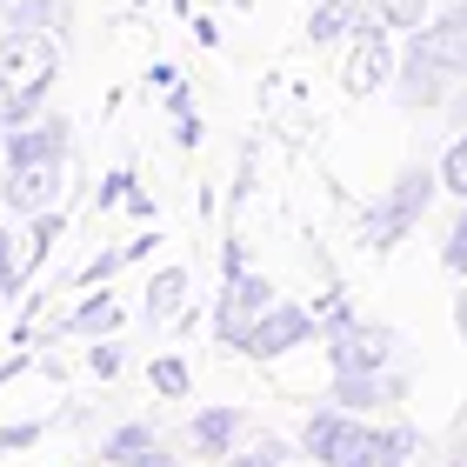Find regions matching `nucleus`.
Listing matches in <instances>:
<instances>
[{
  "label": "nucleus",
  "instance_id": "nucleus-1",
  "mask_svg": "<svg viewBox=\"0 0 467 467\" xmlns=\"http://www.w3.org/2000/svg\"><path fill=\"white\" fill-rule=\"evenodd\" d=\"M467 74V34L454 20H420L408 34V54H400V108H441L448 88Z\"/></svg>",
  "mask_w": 467,
  "mask_h": 467
},
{
  "label": "nucleus",
  "instance_id": "nucleus-2",
  "mask_svg": "<svg viewBox=\"0 0 467 467\" xmlns=\"http://www.w3.org/2000/svg\"><path fill=\"white\" fill-rule=\"evenodd\" d=\"M60 74V47L54 34H20V27H0V120L20 127L47 108V88Z\"/></svg>",
  "mask_w": 467,
  "mask_h": 467
},
{
  "label": "nucleus",
  "instance_id": "nucleus-3",
  "mask_svg": "<svg viewBox=\"0 0 467 467\" xmlns=\"http://www.w3.org/2000/svg\"><path fill=\"white\" fill-rule=\"evenodd\" d=\"M434 187H441V174H434V167H400L388 194H380V201H368V214H360V241H368L374 254L400 247V241H408V234L420 227V214H428Z\"/></svg>",
  "mask_w": 467,
  "mask_h": 467
},
{
  "label": "nucleus",
  "instance_id": "nucleus-4",
  "mask_svg": "<svg viewBox=\"0 0 467 467\" xmlns=\"http://www.w3.org/2000/svg\"><path fill=\"white\" fill-rule=\"evenodd\" d=\"M274 307V287L261 281V274H247V267H234L227 274V294H221V307H214V334L227 348H241L247 354V341H254V321Z\"/></svg>",
  "mask_w": 467,
  "mask_h": 467
},
{
  "label": "nucleus",
  "instance_id": "nucleus-5",
  "mask_svg": "<svg viewBox=\"0 0 467 467\" xmlns=\"http://www.w3.org/2000/svg\"><path fill=\"white\" fill-rule=\"evenodd\" d=\"M67 147H74L67 114H34V120L7 127V167H20V161H60L67 167Z\"/></svg>",
  "mask_w": 467,
  "mask_h": 467
},
{
  "label": "nucleus",
  "instance_id": "nucleus-6",
  "mask_svg": "<svg viewBox=\"0 0 467 467\" xmlns=\"http://www.w3.org/2000/svg\"><path fill=\"white\" fill-rule=\"evenodd\" d=\"M394 74V47H388V27L374 14H360V34H354V54H348V94H374L388 88Z\"/></svg>",
  "mask_w": 467,
  "mask_h": 467
},
{
  "label": "nucleus",
  "instance_id": "nucleus-7",
  "mask_svg": "<svg viewBox=\"0 0 467 467\" xmlns=\"http://www.w3.org/2000/svg\"><path fill=\"white\" fill-rule=\"evenodd\" d=\"M0 201H7V214H47V207L60 201V161H20V167H7Z\"/></svg>",
  "mask_w": 467,
  "mask_h": 467
},
{
  "label": "nucleus",
  "instance_id": "nucleus-8",
  "mask_svg": "<svg viewBox=\"0 0 467 467\" xmlns=\"http://www.w3.org/2000/svg\"><path fill=\"white\" fill-rule=\"evenodd\" d=\"M327 341H334V374H341V368H388V360H394V327L348 321V327H334Z\"/></svg>",
  "mask_w": 467,
  "mask_h": 467
},
{
  "label": "nucleus",
  "instance_id": "nucleus-9",
  "mask_svg": "<svg viewBox=\"0 0 467 467\" xmlns=\"http://www.w3.org/2000/svg\"><path fill=\"white\" fill-rule=\"evenodd\" d=\"M360 434H368V428H360V420L348 414V408H321V414H307V454L314 461H327V467H341L348 454H354V441Z\"/></svg>",
  "mask_w": 467,
  "mask_h": 467
},
{
  "label": "nucleus",
  "instance_id": "nucleus-10",
  "mask_svg": "<svg viewBox=\"0 0 467 467\" xmlns=\"http://www.w3.org/2000/svg\"><path fill=\"white\" fill-rule=\"evenodd\" d=\"M414 454H420V434L414 428H368L341 467H408Z\"/></svg>",
  "mask_w": 467,
  "mask_h": 467
},
{
  "label": "nucleus",
  "instance_id": "nucleus-11",
  "mask_svg": "<svg viewBox=\"0 0 467 467\" xmlns=\"http://www.w3.org/2000/svg\"><path fill=\"white\" fill-rule=\"evenodd\" d=\"M0 27H20V34H67L74 27V14H67V0H0Z\"/></svg>",
  "mask_w": 467,
  "mask_h": 467
},
{
  "label": "nucleus",
  "instance_id": "nucleus-12",
  "mask_svg": "<svg viewBox=\"0 0 467 467\" xmlns=\"http://www.w3.org/2000/svg\"><path fill=\"white\" fill-rule=\"evenodd\" d=\"M307 314L301 307H267L261 321H254V341H247V354H287L294 341H307Z\"/></svg>",
  "mask_w": 467,
  "mask_h": 467
},
{
  "label": "nucleus",
  "instance_id": "nucleus-13",
  "mask_svg": "<svg viewBox=\"0 0 467 467\" xmlns=\"http://www.w3.org/2000/svg\"><path fill=\"white\" fill-rule=\"evenodd\" d=\"M360 14H368V0H314V14H307V34H314V40H341V34H360Z\"/></svg>",
  "mask_w": 467,
  "mask_h": 467
},
{
  "label": "nucleus",
  "instance_id": "nucleus-14",
  "mask_svg": "<svg viewBox=\"0 0 467 467\" xmlns=\"http://www.w3.org/2000/svg\"><path fill=\"white\" fill-rule=\"evenodd\" d=\"M234 434H241V414L234 408H207V414H194V428H187V441H194L201 454H234Z\"/></svg>",
  "mask_w": 467,
  "mask_h": 467
},
{
  "label": "nucleus",
  "instance_id": "nucleus-15",
  "mask_svg": "<svg viewBox=\"0 0 467 467\" xmlns=\"http://www.w3.org/2000/svg\"><path fill=\"white\" fill-rule=\"evenodd\" d=\"M147 448H154V428H140V420H127V428H114L108 441H100V461L108 467H134Z\"/></svg>",
  "mask_w": 467,
  "mask_h": 467
},
{
  "label": "nucleus",
  "instance_id": "nucleus-16",
  "mask_svg": "<svg viewBox=\"0 0 467 467\" xmlns=\"http://www.w3.org/2000/svg\"><path fill=\"white\" fill-rule=\"evenodd\" d=\"M181 294H187V274L181 267H161L154 281H147V321H174V307H181Z\"/></svg>",
  "mask_w": 467,
  "mask_h": 467
},
{
  "label": "nucleus",
  "instance_id": "nucleus-17",
  "mask_svg": "<svg viewBox=\"0 0 467 467\" xmlns=\"http://www.w3.org/2000/svg\"><path fill=\"white\" fill-rule=\"evenodd\" d=\"M368 14H374L388 34H394V27H408V34H414L420 20H428V0H368Z\"/></svg>",
  "mask_w": 467,
  "mask_h": 467
},
{
  "label": "nucleus",
  "instance_id": "nucleus-18",
  "mask_svg": "<svg viewBox=\"0 0 467 467\" xmlns=\"http://www.w3.org/2000/svg\"><path fill=\"white\" fill-rule=\"evenodd\" d=\"M441 187L467 201V134H461V140L448 147V154H441Z\"/></svg>",
  "mask_w": 467,
  "mask_h": 467
},
{
  "label": "nucleus",
  "instance_id": "nucleus-19",
  "mask_svg": "<svg viewBox=\"0 0 467 467\" xmlns=\"http://www.w3.org/2000/svg\"><path fill=\"white\" fill-rule=\"evenodd\" d=\"M114 321H120V307L108 301V294H100V301H88V307L74 314V327H80V334H108Z\"/></svg>",
  "mask_w": 467,
  "mask_h": 467
},
{
  "label": "nucleus",
  "instance_id": "nucleus-20",
  "mask_svg": "<svg viewBox=\"0 0 467 467\" xmlns=\"http://www.w3.org/2000/svg\"><path fill=\"white\" fill-rule=\"evenodd\" d=\"M60 241V214L47 207V214H34V234H27V261H40V254H47Z\"/></svg>",
  "mask_w": 467,
  "mask_h": 467
},
{
  "label": "nucleus",
  "instance_id": "nucleus-21",
  "mask_svg": "<svg viewBox=\"0 0 467 467\" xmlns=\"http://www.w3.org/2000/svg\"><path fill=\"white\" fill-rule=\"evenodd\" d=\"M441 261L467 281V207H461V221H454V234H448V247H441Z\"/></svg>",
  "mask_w": 467,
  "mask_h": 467
},
{
  "label": "nucleus",
  "instance_id": "nucleus-22",
  "mask_svg": "<svg viewBox=\"0 0 467 467\" xmlns=\"http://www.w3.org/2000/svg\"><path fill=\"white\" fill-rule=\"evenodd\" d=\"M227 467H281V441H261L247 454H227Z\"/></svg>",
  "mask_w": 467,
  "mask_h": 467
},
{
  "label": "nucleus",
  "instance_id": "nucleus-23",
  "mask_svg": "<svg viewBox=\"0 0 467 467\" xmlns=\"http://www.w3.org/2000/svg\"><path fill=\"white\" fill-rule=\"evenodd\" d=\"M40 441V420H14V428H0V454H14V448H34Z\"/></svg>",
  "mask_w": 467,
  "mask_h": 467
},
{
  "label": "nucleus",
  "instance_id": "nucleus-24",
  "mask_svg": "<svg viewBox=\"0 0 467 467\" xmlns=\"http://www.w3.org/2000/svg\"><path fill=\"white\" fill-rule=\"evenodd\" d=\"M154 388L161 394H187V368L181 360H154Z\"/></svg>",
  "mask_w": 467,
  "mask_h": 467
},
{
  "label": "nucleus",
  "instance_id": "nucleus-25",
  "mask_svg": "<svg viewBox=\"0 0 467 467\" xmlns=\"http://www.w3.org/2000/svg\"><path fill=\"white\" fill-rule=\"evenodd\" d=\"M88 368H94L100 380H114V374H120V348H114V341H100V348H88Z\"/></svg>",
  "mask_w": 467,
  "mask_h": 467
},
{
  "label": "nucleus",
  "instance_id": "nucleus-26",
  "mask_svg": "<svg viewBox=\"0 0 467 467\" xmlns=\"http://www.w3.org/2000/svg\"><path fill=\"white\" fill-rule=\"evenodd\" d=\"M134 467H181V461H174V454H167V448H161V441H154V448H147V454H140Z\"/></svg>",
  "mask_w": 467,
  "mask_h": 467
},
{
  "label": "nucleus",
  "instance_id": "nucleus-27",
  "mask_svg": "<svg viewBox=\"0 0 467 467\" xmlns=\"http://www.w3.org/2000/svg\"><path fill=\"white\" fill-rule=\"evenodd\" d=\"M441 20H454V27L467 34V0H461V7H454V14H441Z\"/></svg>",
  "mask_w": 467,
  "mask_h": 467
},
{
  "label": "nucleus",
  "instance_id": "nucleus-28",
  "mask_svg": "<svg viewBox=\"0 0 467 467\" xmlns=\"http://www.w3.org/2000/svg\"><path fill=\"white\" fill-rule=\"evenodd\" d=\"M454 321H461V334H467V294H461V301H454Z\"/></svg>",
  "mask_w": 467,
  "mask_h": 467
},
{
  "label": "nucleus",
  "instance_id": "nucleus-29",
  "mask_svg": "<svg viewBox=\"0 0 467 467\" xmlns=\"http://www.w3.org/2000/svg\"><path fill=\"white\" fill-rule=\"evenodd\" d=\"M448 467H467V434H461V448H454V461Z\"/></svg>",
  "mask_w": 467,
  "mask_h": 467
},
{
  "label": "nucleus",
  "instance_id": "nucleus-30",
  "mask_svg": "<svg viewBox=\"0 0 467 467\" xmlns=\"http://www.w3.org/2000/svg\"><path fill=\"white\" fill-rule=\"evenodd\" d=\"M461 428H467V414H461Z\"/></svg>",
  "mask_w": 467,
  "mask_h": 467
},
{
  "label": "nucleus",
  "instance_id": "nucleus-31",
  "mask_svg": "<svg viewBox=\"0 0 467 467\" xmlns=\"http://www.w3.org/2000/svg\"><path fill=\"white\" fill-rule=\"evenodd\" d=\"M408 467H414V461H408Z\"/></svg>",
  "mask_w": 467,
  "mask_h": 467
}]
</instances>
